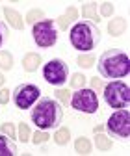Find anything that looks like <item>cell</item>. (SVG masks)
<instances>
[{"label":"cell","instance_id":"obj_1","mask_svg":"<svg viewBox=\"0 0 130 156\" xmlns=\"http://www.w3.org/2000/svg\"><path fill=\"white\" fill-rule=\"evenodd\" d=\"M130 71V60L128 54L121 48H110L106 50L100 60H99V73L104 78H111V80H117V78H125Z\"/></svg>","mask_w":130,"mask_h":156},{"label":"cell","instance_id":"obj_2","mask_svg":"<svg viewBox=\"0 0 130 156\" xmlns=\"http://www.w3.org/2000/svg\"><path fill=\"white\" fill-rule=\"evenodd\" d=\"M63 119V108L54 99H41L32 112V123L37 125L39 130H50L56 128Z\"/></svg>","mask_w":130,"mask_h":156},{"label":"cell","instance_id":"obj_3","mask_svg":"<svg viewBox=\"0 0 130 156\" xmlns=\"http://www.w3.org/2000/svg\"><path fill=\"white\" fill-rule=\"evenodd\" d=\"M69 41H71V45L76 50L89 52V50H93L99 45L100 30L97 28L95 23H91V21H80V23H76L71 28Z\"/></svg>","mask_w":130,"mask_h":156},{"label":"cell","instance_id":"obj_4","mask_svg":"<svg viewBox=\"0 0 130 156\" xmlns=\"http://www.w3.org/2000/svg\"><path fill=\"white\" fill-rule=\"evenodd\" d=\"M102 95H104V101L111 108H115V110L128 108V102H130L128 84H125L121 80H111L106 87H102Z\"/></svg>","mask_w":130,"mask_h":156},{"label":"cell","instance_id":"obj_5","mask_svg":"<svg viewBox=\"0 0 130 156\" xmlns=\"http://www.w3.org/2000/svg\"><path fill=\"white\" fill-rule=\"evenodd\" d=\"M32 35H33V41L37 47H43V48H48V47H54L58 43V28H56V23L54 21H41L33 24L32 28Z\"/></svg>","mask_w":130,"mask_h":156},{"label":"cell","instance_id":"obj_6","mask_svg":"<svg viewBox=\"0 0 130 156\" xmlns=\"http://www.w3.org/2000/svg\"><path fill=\"white\" fill-rule=\"evenodd\" d=\"M106 130L111 138H119V140H126L130 134V113L126 108L117 110L115 113H111V117L106 123Z\"/></svg>","mask_w":130,"mask_h":156},{"label":"cell","instance_id":"obj_7","mask_svg":"<svg viewBox=\"0 0 130 156\" xmlns=\"http://www.w3.org/2000/svg\"><path fill=\"white\" fill-rule=\"evenodd\" d=\"M74 110H78L82 113H95L99 110V97L95 91L91 89H76V93L72 95V99L69 101Z\"/></svg>","mask_w":130,"mask_h":156},{"label":"cell","instance_id":"obj_8","mask_svg":"<svg viewBox=\"0 0 130 156\" xmlns=\"http://www.w3.org/2000/svg\"><path fill=\"white\" fill-rule=\"evenodd\" d=\"M43 78L52 84V86H63L69 78V67L63 60H58L54 58L48 63H45V69H43Z\"/></svg>","mask_w":130,"mask_h":156},{"label":"cell","instance_id":"obj_9","mask_svg":"<svg viewBox=\"0 0 130 156\" xmlns=\"http://www.w3.org/2000/svg\"><path fill=\"white\" fill-rule=\"evenodd\" d=\"M39 87L35 84H21L15 87V93H13V101H15V106L21 108V110H28L30 106H33V102L39 99Z\"/></svg>","mask_w":130,"mask_h":156},{"label":"cell","instance_id":"obj_10","mask_svg":"<svg viewBox=\"0 0 130 156\" xmlns=\"http://www.w3.org/2000/svg\"><path fill=\"white\" fill-rule=\"evenodd\" d=\"M76 17H78L76 8H74V6H69V8H67V11L58 19V26H60V30H61V32L69 30V24H71V23H74V19H76Z\"/></svg>","mask_w":130,"mask_h":156},{"label":"cell","instance_id":"obj_11","mask_svg":"<svg viewBox=\"0 0 130 156\" xmlns=\"http://www.w3.org/2000/svg\"><path fill=\"white\" fill-rule=\"evenodd\" d=\"M17 147L9 136H0V156H15Z\"/></svg>","mask_w":130,"mask_h":156},{"label":"cell","instance_id":"obj_12","mask_svg":"<svg viewBox=\"0 0 130 156\" xmlns=\"http://www.w3.org/2000/svg\"><path fill=\"white\" fill-rule=\"evenodd\" d=\"M4 15H6L8 23H9L13 28H17V30H23V28H24V23H23L21 13H19V11L11 9V8H4Z\"/></svg>","mask_w":130,"mask_h":156},{"label":"cell","instance_id":"obj_13","mask_svg":"<svg viewBox=\"0 0 130 156\" xmlns=\"http://www.w3.org/2000/svg\"><path fill=\"white\" fill-rule=\"evenodd\" d=\"M39 63H41V56L35 54V52L26 54L24 60H23V67H24V71H28V73H33L37 67H39Z\"/></svg>","mask_w":130,"mask_h":156},{"label":"cell","instance_id":"obj_14","mask_svg":"<svg viewBox=\"0 0 130 156\" xmlns=\"http://www.w3.org/2000/svg\"><path fill=\"white\" fill-rule=\"evenodd\" d=\"M108 32H110V35H114V37L123 35V32H125V21H123V19H111L110 24H108Z\"/></svg>","mask_w":130,"mask_h":156},{"label":"cell","instance_id":"obj_15","mask_svg":"<svg viewBox=\"0 0 130 156\" xmlns=\"http://www.w3.org/2000/svg\"><path fill=\"white\" fill-rule=\"evenodd\" d=\"M82 15H84V19H91L93 23L100 21V19H99V15H97V4H95V2L84 4V8H82Z\"/></svg>","mask_w":130,"mask_h":156},{"label":"cell","instance_id":"obj_16","mask_svg":"<svg viewBox=\"0 0 130 156\" xmlns=\"http://www.w3.org/2000/svg\"><path fill=\"white\" fill-rule=\"evenodd\" d=\"M41 21H45V13L41 9H30L28 11V15H26V23L28 24H37Z\"/></svg>","mask_w":130,"mask_h":156},{"label":"cell","instance_id":"obj_17","mask_svg":"<svg viewBox=\"0 0 130 156\" xmlns=\"http://www.w3.org/2000/svg\"><path fill=\"white\" fill-rule=\"evenodd\" d=\"M74 149H76L78 152H82V154H89L91 152V141H89V138H78L76 141H74Z\"/></svg>","mask_w":130,"mask_h":156},{"label":"cell","instance_id":"obj_18","mask_svg":"<svg viewBox=\"0 0 130 156\" xmlns=\"http://www.w3.org/2000/svg\"><path fill=\"white\" fill-rule=\"evenodd\" d=\"M13 67V58L9 52L6 50H0V69H4V71H9Z\"/></svg>","mask_w":130,"mask_h":156},{"label":"cell","instance_id":"obj_19","mask_svg":"<svg viewBox=\"0 0 130 156\" xmlns=\"http://www.w3.org/2000/svg\"><path fill=\"white\" fill-rule=\"evenodd\" d=\"M69 138H71L69 128H60L58 132H56V136H54V141L58 143V145H67L69 143Z\"/></svg>","mask_w":130,"mask_h":156},{"label":"cell","instance_id":"obj_20","mask_svg":"<svg viewBox=\"0 0 130 156\" xmlns=\"http://www.w3.org/2000/svg\"><path fill=\"white\" fill-rule=\"evenodd\" d=\"M17 130H19V140H21L23 143H28L30 141V126L26 123H19Z\"/></svg>","mask_w":130,"mask_h":156},{"label":"cell","instance_id":"obj_21","mask_svg":"<svg viewBox=\"0 0 130 156\" xmlns=\"http://www.w3.org/2000/svg\"><path fill=\"white\" fill-rule=\"evenodd\" d=\"M76 63H78L80 67L89 69L93 63H95V56H93V54H82V56H78V58H76Z\"/></svg>","mask_w":130,"mask_h":156},{"label":"cell","instance_id":"obj_22","mask_svg":"<svg viewBox=\"0 0 130 156\" xmlns=\"http://www.w3.org/2000/svg\"><path fill=\"white\" fill-rule=\"evenodd\" d=\"M86 84V76L82 73H74V76L71 78V87L72 89H82Z\"/></svg>","mask_w":130,"mask_h":156},{"label":"cell","instance_id":"obj_23","mask_svg":"<svg viewBox=\"0 0 130 156\" xmlns=\"http://www.w3.org/2000/svg\"><path fill=\"white\" fill-rule=\"evenodd\" d=\"M97 147L100 149V151H108V149H111V140L110 138H106V136H102V134H97Z\"/></svg>","mask_w":130,"mask_h":156},{"label":"cell","instance_id":"obj_24","mask_svg":"<svg viewBox=\"0 0 130 156\" xmlns=\"http://www.w3.org/2000/svg\"><path fill=\"white\" fill-rule=\"evenodd\" d=\"M50 138V136L47 134V130H37L33 136H32V141L35 145H41V143H47V140Z\"/></svg>","mask_w":130,"mask_h":156},{"label":"cell","instance_id":"obj_25","mask_svg":"<svg viewBox=\"0 0 130 156\" xmlns=\"http://www.w3.org/2000/svg\"><path fill=\"white\" fill-rule=\"evenodd\" d=\"M54 95H56V99H58L61 104H67L71 101V91L69 89H56Z\"/></svg>","mask_w":130,"mask_h":156},{"label":"cell","instance_id":"obj_26","mask_svg":"<svg viewBox=\"0 0 130 156\" xmlns=\"http://www.w3.org/2000/svg\"><path fill=\"white\" fill-rule=\"evenodd\" d=\"M0 130H2L6 136H9L11 140H13L15 136H17V134H15V125H13V123H4L2 126H0Z\"/></svg>","mask_w":130,"mask_h":156},{"label":"cell","instance_id":"obj_27","mask_svg":"<svg viewBox=\"0 0 130 156\" xmlns=\"http://www.w3.org/2000/svg\"><path fill=\"white\" fill-rule=\"evenodd\" d=\"M8 34H9L8 26H6L2 21H0V47H2V45H4V41L8 39Z\"/></svg>","mask_w":130,"mask_h":156},{"label":"cell","instance_id":"obj_28","mask_svg":"<svg viewBox=\"0 0 130 156\" xmlns=\"http://www.w3.org/2000/svg\"><path fill=\"white\" fill-rule=\"evenodd\" d=\"M100 13H102L104 17H110L111 13H114V6H111L110 2H104V4H100Z\"/></svg>","mask_w":130,"mask_h":156},{"label":"cell","instance_id":"obj_29","mask_svg":"<svg viewBox=\"0 0 130 156\" xmlns=\"http://www.w3.org/2000/svg\"><path fill=\"white\" fill-rule=\"evenodd\" d=\"M9 89H0V104H8L9 101Z\"/></svg>","mask_w":130,"mask_h":156},{"label":"cell","instance_id":"obj_30","mask_svg":"<svg viewBox=\"0 0 130 156\" xmlns=\"http://www.w3.org/2000/svg\"><path fill=\"white\" fill-rule=\"evenodd\" d=\"M91 86L95 87V89H99V91H102V87H104V84H102L100 78H93V80H91Z\"/></svg>","mask_w":130,"mask_h":156},{"label":"cell","instance_id":"obj_31","mask_svg":"<svg viewBox=\"0 0 130 156\" xmlns=\"http://www.w3.org/2000/svg\"><path fill=\"white\" fill-rule=\"evenodd\" d=\"M104 130V125H99V126H95V134H100Z\"/></svg>","mask_w":130,"mask_h":156},{"label":"cell","instance_id":"obj_32","mask_svg":"<svg viewBox=\"0 0 130 156\" xmlns=\"http://www.w3.org/2000/svg\"><path fill=\"white\" fill-rule=\"evenodd\" d=\"M4 80H6V78H4V74H2V73H0V86H2V84H4Z\"/></svg>","mask_w":130,"mask_h":156}]
</instances>
